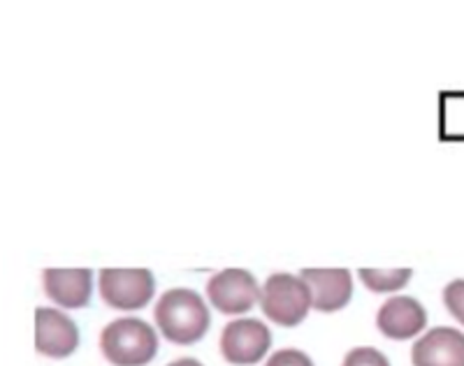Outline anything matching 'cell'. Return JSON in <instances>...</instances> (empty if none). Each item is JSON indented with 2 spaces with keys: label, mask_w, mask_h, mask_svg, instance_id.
<instances>
[{
  "label": "cell",
  "mask_w": 464,
  "mask_h": 366,
  "mask_svg": "<svg viewBox=\"0 0 464 366\" xmlns=\"http://www.w3.org/2000/svg\"><path fill=\"white\" fill-rule=\"evenodd\" d=\"M153 320L160 334L177 345H190L200 341L209 330V309L198 293L188 288H172L160 294Z\"/></svg>",
  "instance_id": "cell-1"
},
{
  "label": "cell",
  "mask_w": 464,
  "mask_h": 366,
  "mask_svg": "<svg viewBox=\"0 0 464 366\" xmlns=\"http://www.w3.org/2000/svg\"><path fill=\"white\" fill-rule=\"evenodd\" d=\"M272 345V332L256 318L232 320L221 332V355L235 366H251L265 360Z\"/></svg>",
  "instance_id": "cell-4"
},
{
  "label": "cell",
  "mask_w": 464,
  "mask_h": 366,
  "mask_svg": "<svg viewBox=\"0 0 464 366\" xmlns=\"http://www.w3.org/2000/svg\"><path fill=\"white\" fill-rule=\"evenodd\" d=\"M91 269H47L43 274L44 293L63 309H82L91 299Z\"/></svg>",
  "instance_id": "cell-11"
},
{
  "label": "cell",
  "mask_w": 464,
  "mask_h": 366,
  "mask_svg": "<svg viewBox=\"0 0 464 366\" xmlns=\"http://www.w3.org/2000/svg\"><path fill=\"white\" fill-rule=\"evenodd\" d=\"M265 366H314V361L312 357L297 351V348H284V351L272 352Z\"/></svg>",
  "instance_id": "cell-15"
},
{
  "label": "cell",
  "mask_w": 464,
  "mask_h": 366,
  "mask_svg": "<svg viewBox=\"0 0 464 366\" xmlns=\"http://www.w3.org/2000/svg\"><path fill=\"white\" fill-rule=\"evenodd\" d=\"M260 306L272 323L281 327H295L314 306L312 290L295 274H272L260 290Z\"/></svg>",
  "instance_id": "cell-3"
},
{
  "label": "cell",
  "mask_w": 464,
  "mask_h": 366,
  "mask_svg": "<svg viewBox=\"0 0 464 366\" xmlns=\"http://www.w3.org/2000/svg\"><path fill=\"white\" fill-rule=\"evenodd\" d=\"M428 324V313L413 297H391L376 313V327L392 341H406L420 334Z\"/></svg>",
  "instance_id": "cell-9"
},
{
  "label": "cell",
  "mask_w": 464,
  "mask_h": 366,
  "mask_svg": "<svg viewBox=\"0 0 464 366\" xmlns=\"http://www.w3.org/2000/svg\"><path fill=\"white\" fill-rule=\"evenodd\" d=\"M101 351L114 366H147L159 352V334L140 318L111 320L101 334Z\"/></svg>",
  "instance_id": "cell-2"
},
{
  "label": "cell",
  "mask_w": 464,
  "mask_h": 366,
  "mask_svg": "<svg viewBox=\"0 0 464 366\" xmlns=\"http://www.w3.org/2000/svg\"><path fill=\"white\" fill-rule=\"evenodd\" d=\"M153 290L156 281L149 269H102L101 272V297L111 309H144L151 302Z\"/></svg>",
  "instance_id": "cell-5"
},
{
  "label": "cell",
  "mask_w": 464,
  "mask_h": 366,
  "mask_svg": "<svg viewBox=\"0 0 464 366\" xmlns=\"http://www.w3.org/2000/svg\"><path fill=\"white\" fill-rule=\"evenodd\" d=\"M342 366H391V361L383 352L372 348V345H360V348H353L343 357Z\"/></svg>",
  "instance_id": "cell-13"
},
{
  "label": "cell",
  "mask_w": 464,
  "mask_h": 366,
  "mask_svg": "<svg viewBox=\"0 0 464 366\" xmlns=\"http://www.w3.org/2000/svg\"><path fill=\"white\" fill-rule=\"evenodd\" d=\"M413 366H464V334L453 327H434L413 343Z\"/></svg>",
  "instance_id": "cell-8"
},
{
  "label": "cell",
  "mask_w": 464,
  "mask_h": 366,
  "mask_svg": "<svg viewBox=\"0 0 464 366\" xmlns=\"http://www.w3.org/2000/svg\"><path fill=\"white\" fill-rule=\"evenodd\" d=\"M80 345V330L72 318L58 309L40 306L35 311V348L40 355L63 360Z\"/></svg>",
  "instance_id": "cell-7"
},
{
  "label": "cell",
  "mask_w": 464,
  "mask_h": 366,
  "mask_svg": "<svg viewBox=\"0 0 464 366\" xmlns=\"http://www.w3.org/2000/svg\"><path fill=\"white\" fill-rule=\"evenodd\" d=\"M443 303L446 309L450 311L458 323L464 324V278H458V281H450L446 288H443Z\"/></svg>",
  "instance_id": "cell-14"
},
{
  "label": "cell",
  "mask_w": 464,
  "mask_h": 366,
  "mask_svg": "<svg viewBox=\"0 0 464 366\" xmlns=\"http://www.w3.org/2000/svg\"><path fill=\"white\" fill-rule=\"evenodd\" d=\"M411 274V269H360V278L372 293H395L404 288Z\"/></svg>",
  "instance_id": "cell-12"
},
{
  "label": "cell",
  "mask_w": 464,
  "mask_h": 366,
  "mask_svg": "<svg viewBox=\"0 0 464 366\" xmlns=\"http://www.w3.org/2000/svg\"><path fill=\"white\" fill-rule=\"evenodd\" d=\"M168 366H205V364H202V361H198V360H193V357H181V360L169 361Z\"/></svg>",
  "instance_id": "cell-16"
},
{
  "label": "cell",
  "mask_w": 464,
  "mask_h": 366,
  "mask_svg": "<svg viewBox=\"0 0 464 366\" xmlns=\"http://www.w3.org/2000/svg\"><path fill=\"white\" fill-rule=\"evenodd\" d=\"M207 297L221 313L242 315L254 309L256 302H260V288L254 274L230 267L209 278Z\"/></svg>",
  "instance_id": "cell-6"
},
{
  "label": "cell",
  "mask_w": 464,
  "mask_h": 366,
  "mask_svg": "<svg viewBox=\"0 0 464 366\" xmlns=\"http://www.w3.org/2000/svg\"><path fill=\"white\" fill-rule=\"evenodd\" d=\"M300 276L312 290L314 309L321 313L343 309L353 294V276L348 269H302Z\"/></svg>",
  "instance_id": "cell-10"
}]
</instances>
